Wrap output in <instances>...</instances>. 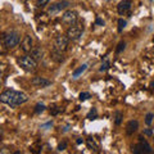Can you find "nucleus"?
I'll use <instances>...</instances> for the list:
<instances>
[{
    "mask_svg": "<svg viewBox=\"0 0 154 154\" xmlns=\"http://www.w3.org/2000/svg\"><path fill=\"white\" fill-rule=\"evenodd\" d=\"M18 64L22 67L25 71L27 72H33L37 67V62L33 59L31 55H26V57H22L18 59Z\"/></svg>",
    "mask_w": 154,
    "mask_h": 154,
    "instance_id": "2",
    "label": "nucleus"
},
{
    "mask_svg": "<svg viewBox=\"0 0 154 154\" xmlns=\"http://www.w3.org/2000/svg\"><path fill=\"white\" fill-rule=\"evenodd\" d=\"M153 140H154V137H153Z\"/></svg>",
    "mask_w": 154,
    "mask_h": 154,
    "instance_id": "33",
    "label": "nucleus"
},
{
    "mask_svg": "<svg viewBox=\"0 0 154 154\" xmlns=\"http://www.w3.org/2000/svg\"><path fill=\"white\" fill-rule=\"evenodd\" d=\"M121 122H122V113H121V112H116L114 123H116V125H121Z\"/></svg>",
    "mask_w": 154,
    "mask_h": 154,
    "instance_id": "19",
    "label": "nucleus"
},
{
    "mask_svg": "<svg viewBox=\"0 0 154 154\" xmlns=\"http://www.w3.org/2000/svg\"><path fill=\"white\" fill-rule=\"evenodd\" d=\"M30 55L36 62H38V60H41L42 58H44V50L41 49V46H33L31 49V51H30Z\"/></svg>",
    "mask_w": 154,
    "mask_h": 154,
    "instance_id": "12",
    "label": "nucleus"
},
{
    "mask_svg": "<svg viewBox=\"0 0 154 154\" xmlns=\"http://www.w3.org/2000/svg\"><path fill=\"white\" fill-rule=\"evenodd\" d=\"M45 105L44 104H40V103H38V104H36V107H35V112L36 113H40V112H44V110H45Z\"/></svg>",
    "mask_w": 154,
    "mask_h": 154,
    "instance_id": "21",
    "label": "nucleus"
},
{
    "mask_svg": "<svg viewBox=\"0 0 154 154\" xmlns=\"http://www.w3.org/2000/svg\"><path fill=\"white\" fill-rule=\"evenodd\" d=\"M68 44H69V38L67 37V35H58L55 38H54V49L57 50H60V51H66L67 48H68Z\"/></svg>",
    "mask_w": 154,
    "mask_h": 154,
    "instance_id": "5",
    "label": "nucleus"
},
{
    "mask_svg": "<svg viewBox=\"0 0 154 154\" xmlns=\"http://www.w3.org/2000/svg\"><path fill=\"white\" fill-rule=\"evenodd\" d=\"M125 27H126V21L122 19V18L118 19V32H122Z\"/></svg>",
    "mask_w": 154,
    "mask_h": 154,
    "instance_id": "18",
    "label": "nucleus"
},
{
    "mask_svg": "<svg viewBox=\"0 0 154 154\" xmlns=\"http://www.w3.org/2000/svg\"><path fill=\"white\" fill-rule=\"evenodd\" d=\"M86 68H88V64H82V66H80L77 69L73 71V73H72V77L73 79H79V77L84 73V72L86 71Z\"/></svg>",
    "mask_w": 154,
    "mask_h": 154,
    "instance_id": "15",
    "label": "nucleus"
},
{
    "mask_svg": "<svg viewBox=\"0 0 154 154\" xmlns=\"http://www.w3.org/2000/svg\"><path fill=\"white\" fill-rule=\"evenodd\" d=\"M4 40H5L8 49H13V48H16L19 44L21 36H19V33L17 31H9L8 33L4 35Z\"/></svg>",
    "mask_w": 154,
    "mask_h": 154,
    "instance_id": "4",
    "label": "nucleus"
},
{
    "mask_svg": "<svg viewBox=\"0 0 154 154\" xmlns=\"http://www.w3.org/2000/svg\"><path fill=\"white\" fill-rule=\"evenodd\" d=\"M21 48L25 53L31 51V49L33 48V38L31 37V35H25V37H23L21 41Z\"/></svg>",
    "mask_w": 154,
    "mask_h": 154,
    "instance_id": "10",
    "label": "nucleus"
},
{
    "mask_svg": "<svg viewBox=\"0 0 154 154\" xmlns=\"http://www.w3.org/2000/svg\"><path fill=\"white\" fill-rule=\"evenodd\" d=\"M109 62L108 60H104V63L102 64V67H100V72H103V71H107L108 68H109Z\"/></svg>",
    "mask_w": 154,
    "mask_h": 154,
    "instance_id": "23",
    "label": "nucleus"
},
{
    "mask_svg": "<svg viewBox=\"0 0 154 154\" xmlns=\"http://www.w3.org/2000/svg\"><path fill=\"white\" fill-rule=\"evenodd\" d=\"M135 154H144V153H153L150 145L148 144L146 140H144L143 136H139V144L134 149Z\"/></svg>",
    "mask_w": 154,
    "mask_h": 154,
    "instance_id": "7",
    "label": "nucleus"
},
{
    "mask_svg": "<svg viewBox=\"0 0 154 154\" xmlns=\"http://www.w3.org/2000/svg\"><path fill=\"white\" fill-rule=\"evenodd\" d=\"M69 7V2H67V0H63V2H59V3H55V4H53V5L48 9V13L49 14H57V13H59L62 11H64V9H67Z\"/></svg>",
    "mask_w": 154,
    "mask_h": 154,
    "instance_id": "8",
    "label": "nucleus"
},
{
    "mask_svg": "<svg viewBox=\"0 0 154 154\" xmlns=\"http://www.w3.org/2000/svg\"><path fill=\"white\" fill-rule=\"evenodd\" d=\"M90 98V94L89 93H81L80 96H79V99L81 100V102H85V100H88Z\"/></svg>",
    "mask_w": 154,
    "mask_h": 154,
    "instance_id": "22",
    "label": "nucleus"
},
{
    "mask_svg": "<svg viewBox=\"0 0 154 154\" xmlns=\"http://www.w3.org/2000/svg\"><path fill=\"white\" fill-rule=\"evenodd\" d=\"M5 69H7L5 66H4V64H0V73H3V72L5 71Z\"/></svg>",
    "mask_w": 154,
    "mask_h": 154,
    "instance_id": "29",
    "label": "nucleus"
},
{
    "mask_svg": "<svg viewBox=\"0 0 154 154\" xmlns=\"http://www.w3.org/2000/svg\"><path fill=\"white\" fill-rule=\"evenodd\" d=\"M51 58H53V59H54L55 62H58V63H62V62L64 60V54H63V51L54 49V50L51 51Z\"/></svg>",
    "mask_w": 154,
    "mask_h": 154,
    "instance_id": "14",
    "label": "nucleus"
},
{
    "mask_svg": "<svg viewBox=\"0 0 154 154\" xmlns=\"http://www.w3.org/2000/svg\"><path fill=\"white\" fill-rule=\"evenodd\" d=\"M22 2H27V0H22Z\"/></svg>",
    "mask_w": 154,
    "mask_h": 154,
    "instance_id": "32",
    "label": "nucleus"
},
{
    "mask_svg": "<svg viewBox=\"0 0 154 154\" xmlns=\"http://www.w3.org/2000/svg\"><path fill=\"white\" fill-rule=\"evenodd\" d=\"M7 51H8V46L5 44L4 37H3V38H0V55H4Z\"/></svg>",
    "mask_w": 154,
    "mask_h": 154,
    "instance_id": "17",
    "label": "nucleus"
},
{
    "mask_svg": "<svg viewBox=\"0 0 154 154\" xmlns=\"http://www.w3.org/2000/svg\"><path fill=\"white\" fill-rule=\"evenodd\" d=\"M153 118H154V114L153 113H148L146 114V117H145V123L148 125H152V122H153Z\"/></svg>",
    "mask_w": 154,
    "mask_h": 154,
    "instance_id": "20",
    "label": "nucleus"
},
{
    "mask_svg": "<svg viewBox=\"0 0 154 154\" xmlns=\"http://www.w3.org/2000/svg\"><path fill=\"white\" fill-rule=\"evenodd\" d=\"M88 118H89V119H95V118H96V109L91 110V112L88 114Z\"/></svg>",
    "mask_w": 154,
    "mask_h": 154,
    "instance_id": "24",
    "label": "nucleus"
},
{
    "mask_svg": "<svg viewBox=\"0 0 154 154\" xmlns=\"http://www.w3.org/2000/svg\"><path fill=\"white\" fill-rule=\"evenodd\" d=\"M66 148H67V143L63 141V143H60L59 145H58V150H60V152H62V150H64Z\"/></svg>",
    "mask_w": 154,
    "mask_h": 154,
    "instance_id": "26",
    "label": "nucleus"
},
{
    "mask_svg": "<svg viewBox=\"0 0 154 154\" xmlns=\"http://www.w3.org/2000/svg\"><path fill=\"white\" fill-rule=\"evenodd\" d=\"M96 25H98V26H104V21H103V19L102 18H96Z\"/></svg>",
    "mask_w": 154,
    "mask_h": 154,
    "instance_id": "28",
    "label": "nucleus"
},
{
    "mask_svg": "<svg viewBox=\"0 0 154 154\" xmlns=\"http://www.w3.org/2000/svg\"><path fill=\"white\" fill-rule=\"evenodd\" d=\"M82 32H84V25L76 22L75 25L68 27V30H67V37L69 40H77V38H80V36L82 35Z\"/></svg>",
    "mask_w": 154,
    "mask_h": 154,
    "instance_id": "3",
    "label": "nucleus"
},
{
    "mask_svg": "<svg viewBox=\"0 0 154 154\" xmlns=\"http://www.w3.org/2000/svg\"><path fill=\"white\" fill-rule=\"evenodd\" d=\"M130 9H131V0H122V2H119L118 7H117V11L121 16L128 13Z\"/></svg>",
    "mask_w": 154,
    "mask_h": 154,
    "instance_id": "11",
    "label": "nucleus"
},
{
    "mask_svg": "<svg viewBox=\"0 0 154 154\" xmlns=\"http://www.w3.org/2000/svg\"><path fill=\"white\" fill-rule=\"evenodd\" d=\"M86 144H88L89 149H91V150H94V152H99V146H98V144H96V143L94 141V139H93V137L86 139Z\"/></svg>",
    "mask_w": 154,
    "mask_h": 154,
    "instance_id": "16",
    "label": "nucleus"
},
{
    "mask_svg": "<svg viewBox=\"0 0 154 154\" xmlns=\"http://www.w3.org/2000/svg\"><path fill=\"white\" fill-rule=\"evenodd\" d=\"M137 128H139V122L136 119H131V121H128V123L126 125V132L128 135H132Z\"/></svg>",
    "mask_w": 154,
    "mask_h": 154,
    "instance_id": "13",
    "label": "nucleus"
},
{
    "mask_svg": "<svg viewBox=\"0 0 154 154\" xmlns=\"http://www.w3.org/2000/svg\"><path fill=\"white\" fill-rule=\"evenodd\" d=\"M48 3H49V0H37L36 5H37V7H45Z\"/></svg>",
    "mask_w": 154,
    "mask_h": 154,
    "instance_id": "25",
    "label": "nucleus"
},
{
    "mask_svg": "<svg viewBox=\"0 0 154 154\" xmlns=\"http://www.w3.org/2000/svg\"><path fill=\"white\" fill-rule=\"evenodd\" d=\"M31 84L33 86H36V88H40V89H44V88H48V86L51 85V81H49L45 77H40V76H36L33 77L31 80Z\"/></svg>",
    "mask_w": 154,
    "mask_h": 154,
    "instance_id": "9",
    "label": "nucleus"
},
{
    "mask_svg": "<svg viewBox=\"0 0 154 154\" xmlns=\"http://www.w3.org/2000/svg\"><path fill=\"white\" fill-rule=\"evenodd\" d=\"M3 73H0V86H2L3 85V76H2Z\"/></svg>",
    "mask_w": 154,
    "mask_h": 154,
    "instance_id": "31",
    "label": "nucleus"
},
{
    "mask_svg": "<svg viewBox=\"0 0 154 154\" xmlns=\"http://www.w3.org/2000/svg\"><path fill=\"white\" fill-rule=\"evenodd\" d=\"M77 19H79V16H77V12L76 11H72V9H68V11H66L63 13V16H62V22L64 23L67 26H72L75 25L77 22Z\"/></svg>",
    "mask_w": 154,
    "mask_h": 154,
    "instance_id": "6",
    "label": "nucleus"
},
{
    "mask_svg": "<svg viewBox=\"0 0 154 154\" xmlns=\"http://www.w3.org/2000/svg\"><path fill=\"white\" fill-rule=\"evenodd\" d=\"M27 100H28V95L26 93H23V91L8 89L0 94V102L12 108H16L21 104H25Z\"/></svg>",
    "mask_w": 154,
    "mask_h": 154,
    "instance_id": "1",
    "label": "nucleus"
},
{
    "mask_svg": "<svg viewBox=\"0 0 154 154\" xmlns=\"http://www.w3.org/2000/svg\"><path fill=\"white\" fill-rule=\"evenodd\" d=\"M123 49H125V42H119V44H118V48L116 49V51H117V53H121Z\"/></svg>",
    "mask_w": 154,
    "mask_h": 154,
    "instance_id": "27",
    "label": "nucleus"
},
{
    "mask_svg": "<svg viewBox=\"0 0 154 154\" xmlns=\"http://www.w3.org/2000/svg\"><path fill=\"white\" fill-rule=\"evenodd\" d=\"M145 135H152L153 132H152V130H145V132H144Z\"/></svg>",
    "mask_w": 154,
    "mask_h": 154,
    "instance_id": "30",
    "label": "nucleus"
}]
</instances>
